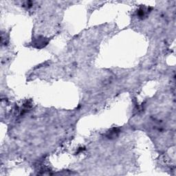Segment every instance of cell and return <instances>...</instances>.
Masks as SVG:
<instances>
[{
    "label": "cell",
    "instance_id": "1",
    "mask_svg": "<svg viewBox=\"0 0 176 176\" xmlns=\"http://www.w3.org/2000/svg\"><path fill=\"white\" fill-rule=\"evenodd\" d=\"M120 134V130L118 128H112L111 130H110L107 133V137L109 139H114L116 138Z\"/></svg>",
    "mask_w": 176,
    "mask_h": 176
},
{
    "label": "cell",
    "instance_id": "2",
    "mask_svg": "<svg viewBox=\"0 0 176 176\" xmlns=\"http://www.w3.org/2000/svg\"><path fill=\"white\" fill-rule=\"evenodd\" d=\"M48 41L46 40L45 38H42V39H37L34 41V45H37V48H41L45 47V46H46L48 44Z\"/></svg>",
    "mask_w": 176,
    "mask_h": 176
},
{
    "label": "cell",
    "instance_id": "3",
    "mask_svg": "<svg viewBox=\"0 0 176 176\" xmlns=\"http://www.w3.org/2000/svg\"><path fill=\"white\" fill-rule=\"evenodd\" d=\"M147 12H149V8H147V10H146L145 8H140L138 10V17L143 19V17L146 15Z\"/></svg>",
    "mask_w": 176,
    "mask_h": 176
}]
</instances>
